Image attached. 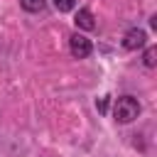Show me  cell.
I'll return each instance as SVG.
<instances>
[{"mask_svg": "<svg viewBox=\"0 0 157 157\" xmlns=\"http://www.w3.org/2000/svg\"><path fill=\"white\" fill-rule=\"evenodd\" d=\"M140 101L137 98H132V96H120V98H115V105H113V118L118 120V123H123V125H128V123H132L137 115H140Z\"/></svg>", "mask_w": 157, "mask_h": 157, "instance_id": "cell-1", "label": "cell"}, {"mask_svg": "<svg viewBox=\"0 0 157 157\" xmlns=\"http://www.w3.org/2000/svg\"><path fill=\"white\" fill-rule=\"evenodd\" d=\"M52 2H54V7L59 12H71L74 5H76V0H52Z\"/></svg>", "mask_w": 157, "mask_h": 157, "instance_id": "cell-7", "label": "cell"}, {"mask_svg": "<svg viewBox=\"0 0 157 157\" xmlns=\"http://www.w3.org/2000/svg\"><path fill=\"white\" fill-rule=\"evenodd\" d=\"M108 98H110V96H103L101 101H96V108H98L101 113H105V110H108Z\"/></svg>", "mask_w": 157, "mask_h": 157, "instance_id": "cell-8", "label": "cell"}, {"mask_svg": "<svg viewBox=\"0 0 157 157\" xmlns=\"http://www.w3.org/2000/svg\"><path fill=\"white\" fill-rule=\"evenodd\" d=\"M20 5H22L27 12H42L44 5H47V0H20Z\"/></svg>", "mask_w": 157, "mask_h": 157, "instance_id": "cell-5", "label": "cell"}, {"mask_svg": "<svg viewBox=\"0 0 157 157\" xmlns=\"http://www.w3.org/2000/svg\"><path fill=\"white\" fill-rule=\"evenodd\" d=\"M74 22H76V27H78V29H86V32L96 29V20H93V12H91L88 7H81V10L76 12Z\"/></svg>", "mask_w": 157, "mask_h": 157, "instance_id": "cell-4", "label": "cell"}, {"mask_svg": "<svg viewBox=\"0 0 157 157\" xmlns=\"http://www.w3.org/2000/svg\"><path fill=\"white\" fill-rule=\"evenodd\" d=\"M145 42H147V34H145V29H140V27H132V29H128V32L123 34V47H125L128 52H135V49L145 47Z\"/></svg>", "mask_w": 157, "mask_h": 157, "instance_id": "cell-3", "label": "cell"}, {"mask_svg": "<svg viewBox=\"0 0 157 157\" xmlns=\"http://www.w3.org/2000/svg\"><path fill=\"white\" fill-rule=\"evenodd\" d=\"M142 64H145L147 69H152V66L157 64V47H147V49H145V56H142Z\"/></svg>", "mask_w": 157, "mask_h": 157, "instance_id": "cell-6", "label": "cell"}, {"mask_svg": "<svg viewBox=\"0 0 157 157\" xmlns=\"http://www.w3.org/2000/svg\"><path fill=\"white\" fill-rule=\"evenodd\" d=\"M69 49H71V56H76V59H86V56L93 52V44H91L88 37L74 32V34L69 37Z\"/></svg>", "mask_w": 157, "mask_h": 157, "instance_id": "cell-2", "label": "cell"}]
</instances>
